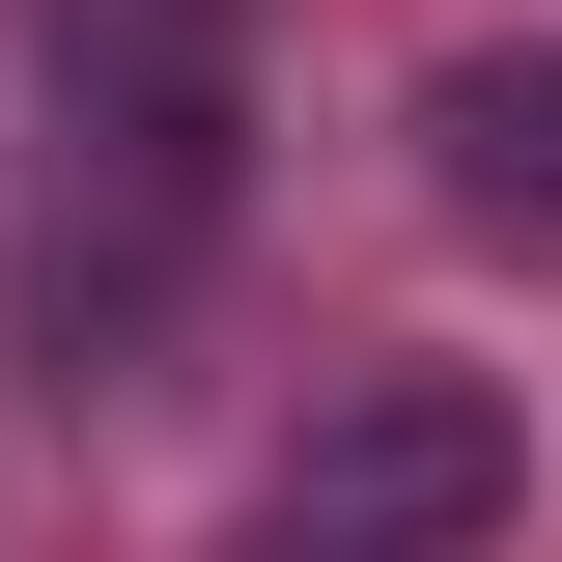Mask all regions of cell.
Here are the masks:
<instances>
[{"instance_id":"cell-1","label":"cell","mask_w":562,"mask_h":562,"mask_svg":"<svg viewBox=\"0 0 562 562\" xmlns=\"http://www.w3.org/2000/svg\"><path fill=\"white\" fill-rule=\"evenodd\" d=\"M225 140H254V57L225 0H57V198H29V338L140 366L225 254Z\"/></svg>"},{"instance_id":"cell-3","label":"cell","mask_w":562,"mask_h":562,"mask_svg":"<svg viewBox=\"0 0 562 562\" xmlns=\"http://www.w3.org/2000/svg\"><path fill=\"white\" fill-rule=\"evenodd\" d=\"M422 198L479 225V254H562V29H506V57L422 85Z\"/></svg>"},{"instance_id":"cell-2","label":"cell","mask_w":562,"mask_h":562,"mask_svg":"<svg viewBox=\"0 0 562 562\" xmlns=\"http://www.w3.org/2000/svg\"><path fill=\"white\" fill-rule=\"evenodd\" d=\"M506 479H535V450H506L479 366H338V394H310V450L254 479V562H479Z\"/></svg>"}]
</instances>
